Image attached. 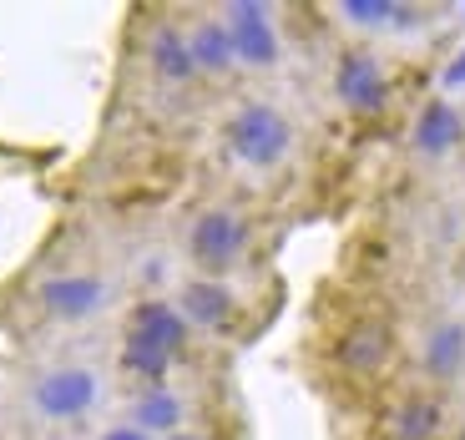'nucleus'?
<instances>
[{
    "instance_id": "1a4fd4ad",
    "label": "nucleus",
    "mask_w": 465,
    "mask_h": 440,
    "mask_svg": "<svg viewBox=\"0 0 465 440\" xmlns=\"http://www.w3.org/2000/svg\"><path fill=\"white\" fill-rule=\"evenodd\" d=\"M137 66L147 76V86L167 102L187 106L203 96L198 66H193V51H187V35L177 11H152V21H142L137 31Z\"/></svg>"
},
{
    "instance_id": "dca6fc26",
    "label": "nucleus",
    "mask_w": 465,
    "mask_h": 440,
    "mask_svg": "<svg viewBox=\"0 0 465 440\" xmlns=\"http://www.w3.org/2000/svg\"><path fill=\"white\" fill-rule=\"evenodd\" d=\"M86 440H152V435H147V430H137L132 420H122V415H106L102 425L86 430Z\"/></svg>"
},
{
    "instance_id": "423d86ee",
    "label": "nucleus",
    "mask_w": 465,
    "mask_h": 440,
    "mask_svg": "<svg viewBox=\"0 0 465 440\" xmlns=\"http://www.w3.org/2000/svg\"><path fill=\"white\" fill-rule=\"evenodd\" d=\"M329 102L339 106V116H349L354 127H380L390 122L400 106V82L395 66L364 41H344L329 56Z\"/></svg>"
},
{
    "instance_id": "39448f33",
    "label": "nucleus",
    "mask_w": 465,
    "mask_h": 440,
    "mask_svg": "<svg viewBox=\"0 0 465 440\" xmlns=\"http://www.w3.org/2000/svg\"><path fill=\"white\" fill-rule=\"evenodd\" d=\"M122 304V278L96 258L41 264L21 289V314L35 329H92Z\"/></svg>"
},
{
    "instance_id": "0eeeda50",
    "label": "nucleus",
    "mask_w": 465,
    "mask_h": 440,
    "mask_svg": "<svg viewBox=\"0 0 465 440\" xmlns=\"http://www.w3.org/2000/svg\"><path fill=\"white\" fill-rule=\"evenodd\" d=\"M173 304L183 309V319L198 329L208 345H243V339L258 329L253 299H248V289L232 284V278L183 274L177 289H173Z\"/></svg>"
},
{
    "instance_id": "412c9836",
    "label": "nucleus",
    "mask_w": 465,
    "mask_h": 440,
    "mask_svg": "<svg viewBox=\"0 0 465 440\" xmlns=\"http://www.w3.org/2000/svg\"><path fill=\"white\" fill-rule=\"evenodd\" d=\"M455 11H460V15H465V5H455Z\"/></svg>"
},
{
    "instance_id": "f257e3e1",
    "label": "nucleus",
    "mask_w": 465,
    "mask_h": 440,
    "mask_svg": "<svg viewBox=\"0 0 465 440\" xmlns=\"http://www.w3.org/2000/svg\"><path fill=\"white\" fill-rule=\"evenodd\" d=\"M116 400L112 365L102 359H35L15 375V405L25 425L71 435V430H92L106 420V405Z\"/></svg>"
},
{
    "instance_id": "f03ea898",
    "label": "nucleus",
    "mask_w": 465,
    "mask_h": 440,
    "mask_svg": "<svg viewBox=\"0 0 465 440\" xmlns=\"http://www.w3.org/2000/svg\"><path fill=\"white\" fill-rule=\"evenodd\" d=\"M177 254L183 274L248 284L263 268V223L238 197H198L177 223Z\"/></svg>"
},
{
    "instance_id": "6ab92c4d",
    "label": "nucleus",
    "mask_w": 465,
    "mask_h": 440,
    "mask_svg": "<svg viewBox=\"0 0 465 440\" xmlns=\"http://www.w3.org/2000/svg\"><path fill=\"white\" fill-rule=\"evenodd\" d=\"M445 440H465V420H460V425H450V435H445Z\"/></svg>"
},
{
    "instance_id": "9d476101",
    "label": "nucleus",
    "mask_w": 465,
    "mask_h": 440,
    "mask_svg": "<svg viewBox=\"0 0 465 440\" xmlns=\"http://www.w3.org/2000/svg\"><path fill=\"white\" fill-rule=\"evenodd\" d=\"M223 25H228L232 56H238V71L248 82H268L289 66V31L279 21V5L268 0H223L218 5Z\"/></svg>"
},
{
    "instance_id": "7ed1b4c3",
    "label": "nucleus",
    "mask_w": 465,
    "mask_h": 440,
    "mask_svg": "<svg viewBox=\"0 0 465 440\" xmlns=\"http://www.w3.org/2000/svg\"><path fill=\"white\" fill-rule=\"evenodd\" d=\"M303 152V127L299 116L279 102V96L248 92L232 96L228 112L218 116V157L232 167L238 177H283Z\"/></svg>"
},
{
    "instance_id": "6e6552de",
    "label": "nucleus",
    "mask_w": 465,
    "mask_h": 440,
    "mask_svg": "<svg viewBox=\"0 0 465 440\" xmlns=\"http://www.w3.org/2000/svg\"><path fill=\"white\" fill-rule=\"evenodd\" d=\"M116 335L142 339L157 355H167L183 375H193L208 359V339L183 319V309L173 304V294H132L116 314Z\"/></svg>"
},
{
    "instance_id": "aec40b11",
    "label": "nucleus",
    "mask_w": 465,
    "mask_h": 440,
    "mask_svg": "<svg viewBox=\"0 0 465 440\" xmlns=\"http://www.w3.org/2000/svg\"><path fill=\"white\" fill-rule=\"evenodd\" d=\"M0 440H35V435H0Z\"/></svg>"
},
{
    "instance_id": "2eb2a0df",
    "label": "nucleus",
    "mask_w": 465,
    "mask_h": 440,
    "mask_svg": "<svg viewBox=\"0 0 465 440\" xmlns=\"http://www.w3.org/2000/svg\"><path fill=\"white\" fill-rule=\"evenodd\" d=\"M405 142H410V157H415V163H450L455 152L465 147V112L450 96L430 92L415 112H410Z\"/></svg>"
},
{
    "instance_id": "f3484780",
    "label": "nucleus",
    "mask_w": 465,
    "mask_h": 440,
    "mask_svg": "<svg viewBox=\"0 0 465 440\" xmlns=\"http://www.w3.org/2000/svg\"><path fill=\"white\" fill-rule=\"evenodd\" d=\"M450 92H465V41L445 56V66H440V96H450Z\"/></svg>"
},
{
    "instance_id": "a211bd4d",
    "label": "nucleus",
    "mask_w": 465,
    "mask_h": 440,
    "mask_svg": "<svg viewBox=\"0 0 465 440\" xmlns=\"http://www.w3.org/2000/svg\"><path fill=\"white\" fill-rule=\"evenodd\" d=\"M173 440H238L228 425H218V420H203V425H193V430H183V435H173Z\"/></svg>"
},
{
    "instance_id": "f8f14e48",
    "label": "nucleus",
    "mask_w": 465,
    "mask_h": 440,
    "mask_svg": "<svg viewBox=\"0 0 465 440\" xmlns=\"http://www.w3.org/2000/svg\"><path fill=\"white\" fill-rule=\"evenodd\" d=\"M116 415L132 420L137 430H147L152 440H173L183 430L203 425V420H218L213 415V400L193 380H173V385L137 390V395H116Z\"/></svg>"
},
{
    "instance_id": "9b49d317",
    "label": "nucleus",
    "mask_w": 465,
    "mask_h": 440,
    "mask_svg": "<svg viewBox=\"0 0 465 440\" xmlns=\"http://www.w3.org/2000/svg\"><path fill=\"white\" fill-rule=\"evenodd\" d=\"M450 435V400L430 385H390L374 405L370 440H445Z\"/></svg>"
},
{
    "instance_id": "4468645a",
    "label": "nucleus",
    "mask_w": 465,
    "mask_h": 440,
    "mask_svg": "<svg viewBox=\"0 0 465 440\" xmlns=\"http://www.w3.org/2000/svg\"><path fill=\"white\" fill-rule=\"evenodd\" d=\"M410 370H415V385H430V390H450L465 375V319L455 314H440L420 329L415 349H410Z\"/></svg>"
},
{
    "instance_id": "ddd939ff",
    "label": "nucleus",
    "mask_w": 465,
    "mask_h": 440,
    "mask_svg": "<svg viewBox=\"0 0 465 440\" xmlns=\"http://www.w3.org/2000/svg\"><path fill=\"white\" fill-rule=\"evenodd\" d=\"M177 21H183V35H187V51H193L203 92H228V86L243 82L218 5H187V11H177Z\"/></svg>"
},
{
    "instance_id": "20e7f679",
    "label": "nucleus",
    "mask_w": 465,
    "mask_h": 440,
    "mask_svg": "<svg viewBox=\"0 0 465 440\" xmlns=\"http://www.w3.org/2000/svg\"><path fill=\"white\" fill-rule=\"evenodd\" d=\"M319 359L334 385L354 395H374V390H390L405 365V335L400 325L390 319L384 309H344L329 319L324 339H319Z\"/></svg>"
}]
</instances>
